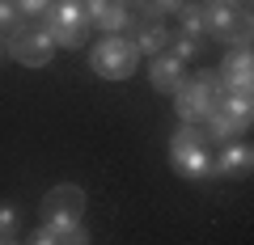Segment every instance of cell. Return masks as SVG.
Returning <instances> with one entry per match:
<instances>
[{
	"instance_id": "1",
	"label": "cell",
	"mask_w": 254,
	"mask_h": 245,
	"mask_svg": "<svg viewBox=\"0 0 254 245\" xmlns=\"http://www.w3.org/2000/svg\"><path fill=\"white\" fill-rule=\"evenodd\" d=\"M170 169L187 182H208L212 178V144L199 123H182L170 136Z\"/></svg>"
},
{
	"instance_id": "2",
	"label": "cell",
	"mask_w": 254,
	"mask_h": 245,
	"mask_svg": "<svg viewBox=\"0 0 254 245\" xmlns=\"http://www.w3.org/2000/svg\"><path fill=\"white\" fill-rule=\"evenodd\" d=\"M199 9H203V38H216L225 47H250L254 43L250 9H237L229 0H199Z\"/></svg>"
},
{
	"instance_id": "3",
	"label": "cell",
	"mask_w": 254,
	"mask_h": 245,
	"mask_svg": "<svg viewBox=\"0 0 254 245\" xmlns=\"http://www.w3.org/2000/svg\"><path fill=\"white\" fill-rule=\"evenodd\" d=\"M85 59H89V72L102 76V81H127V76H136L144 55L136 51V43L127 34H102Z\"/></svg>"
},
{
	"instance_id": "4",
	"label": "cell",
	"mask_w": 254,
	"mask_h": 245,
	"mask_svg": "<svg viewBox=\"0 0 254 245\" xmlns=\"http://www.w3.org/2000/svg\"><path fill=\"white\" fill-rule=\"evenodd\" d=\"M216 76H212V68H195V72H187L178 81V89L170 93L174 98V114H178V123H208V114L216 110Z\"/></svg>"
},
{
	"instance_id": "5",
	"label": "cell",
	"mask_w": 254,
	"mask_h": 245,
	"mask_svg": "<svg viewBox=\"0 0 254 245\" xmlns=\"http://www.w3.org/2000/svg\"><path fill=\"white\" fill-rule=\"evenodd\" d=\"M43 26H47V34H51V43L60 51H85L89 38H93V26L85 17L81 0H51L47 13H43Z\"/></svg>"
},
{
	"instance_id": "6",
	"label": "cell",
	"mask_w": 254,
	"mask_h": 245,
	"mask_svg": "<svg viewBox=\"0 0 254 245\" xmlns=\"http://www.w3.org/2000/svg\"><path fill=\"white\" fill-rule=\"evenodd\" d=\"M85 216V186L76 182H55L51 191L43 195V207H38V224L51 228V233H68L76 228Z\"/></svg>"
},
{
	"instance_id": "7",
	"label": "cell",
	"mask_w": 254,
	"mask_h": 245,
	"mask_svg": "<svg viewBox=\"0 0 254 245\" xmlns=\"http://www.w3.org/2000/svg\"><path fill=\"white\" fill-rule=\"evenodd\" d=\"M55 51H60V47L51 43V34H47L43 21H17V30L4 38V55L17 59L21 68H47L55 59Z\"/></svg>"
},
{
	"instance_id": "8",
	"label": "cell",
	"mask_w": 254,
	"mask_h": 245,
	"mask_svg": "<svg viewBox=\"0 0 254 245\" xmlns=\"http://www.w3.org/2000/svg\"><path fill=\"white\" fill-rule=\"evenodd\" d=\"M220 93H254V55L250 47H229V55L212 68Z\"/></svg>"
},
{
	"instance_id": "9",
	"label": "cell",
	"mask_w": 254,
	"mask_h": 245,
	"mask_svg": "<svg viewBox=\"0 0 254 245\" xmlns=\"http://www.w3.org/2000/svg\"><path fill=\"white\" fill-rule=\"evenodd\" d=\"M81 9L98 34H127V26L136 17L127 0H81Z\"/></svg>"
},
{
	"instance_id": "10",
	"label": "cell",
	"mask_w": 254,
	"mask_h": 245,
	"mask_svg": "<svg viewBox=\"0 0 254 245\" xmlns=\"http://www.w3.org/2000/svg\"><path fill=\"white\" fill-rule=\"evenodd\" d=\"M250 169H254L250 140H233L220 152H212V178H250Z\"/></svg>"
},
{
	"instance_id": "11",
	"label": "cell",
	"mask_w": 254,
	"mask_h": 245,
	"mask_svg": "<svg viewBox=\"0 0 254 245\" xmlns=\"http://www.w3.org/2000/svg\"><path fill=\"white\" fill-rule=\"evenodd\" d=\"M170 21H148V17H131V26H127V38L136 43L140 55H161L170 51Z\"/></svg>"
},
{
	"instance_id": "12",
	"label": "cell",
	"mask_w": 254,
	"mask_h": 245,
	"mask_svg": "<svg viewBox=\"0 0 254 245\" xmlns=\"http://www.w3.org/2000/svg\"><path fill=\"white\" fill-rule=\"evenodd\" d=\"M187 76V64H182L174 51H161V55H148V85L157 93H174L178 81Z\"/></svg>"
},
{
	"instance_id": "13",
	"label": "cell",
	"mask_w": 254,
	"mask_h": 245,
	"mask_svg": "<svg viewBox=\"0 0 254 245\" xmlns=\"http://www.w3.org/2000/svg\"><path fill=\"white\" fill-rule=\"evenodd\" d=\"M246 131H250V127H242V123L225 118L220 110H212L208 123H203V136H208L212 148H225V144H233V140H246Z\"/></svg>"
},
{
	"instance_id": "14",
	"label": "cell",
	"mask_w": 254,
	"mask_h": 245,
	"mask_svg": "<svg viewBox=\"0 0 254 245\" xmlns=\"http://www.w3.org/2000/svg\"><path fill=\"white\" fill-rule=\"evenodd\" d=\"M216 110L242 127L254 123V93H216Z\"/></svg>"
},
{
	"instance_id": "15",
	"label": "cell",
	"mask_w": 254,
	"mask_h": 245,
	"mask_svg": "<svg viewBox=\"0 0 254 245\" xmlns=\"http://www.w3.org/2000/svg\"><path fill=\"white\" fill-rule=\"evenodd\" d=\"M178 30L174 34H190V38H203V9H199V0H187L178 13Z\"/></svg>"
},
{
	"instance_id": "16",
	"label": "cell",
	"mask_w": 254,
	"mask_h": 245,
	"mask_svg": "<svg viewBox=\"0 0 254 245\" xmlns=\"http://www.w3.org/2000/svg\"><path fill=\"white\" fill-rule=\"evenodd\" d=\"M170 51L178 55L182 64H190V59H199V55H208V38H190V34H170Z\"/></svg>"
},
{
	"instance_id": "17",
	"label": "cell",
	"mask_w": 254,
	"mask_h": 245,
	"mask_svg": "<svg viewBox=\"0 0 254 245\" xmlns=\"http://www.w3.org/2000/svg\"><path fill=\"white\" fill-rule=\"evenodd\" d=\"M182 4H187V0H144L136 17H148V21H170L174 13L182 9Z\"/></svg>"
},
{
	"instance_id": "18",
	"label": "cell",
	"mask_w": 254,
	"mask_h": 245,
	"mask_svg": "<svg viewBox=\"0 0 254 245\" xmlns=\"http://www.w3.org/2000/svg\"><path fill=\"white\" fill-rule=\"evenodd\" d=\"M17 21H26V17L13 9V0H0V38H9L17 30Z\"/></svg>"
},
{
	"instance_id": "19",
	"label": "cell",
	"mask_w": 254,
	"mask_h": 245,
	"mask_svg": "<svg viewBox=\"0 0 254 245\" xmlns=\"http://www.w3.org/2000/svg\"><path fill=\"white\" fill-rule=\"evenodd\" d=\"M17 224H21V211L13 203H0V237H17Z\"/></svg>"
},
{
	"instance_id": "20",
	"label": "cell",
	"mask_w": 254,
	"mask_h": 245,
	"mask_svg": "<svg viewBox=\"0 0 254 245\" xmlns=\"http://www.w3.org/2000/svg\"><path fill=\"white\" fill-rule=\"evenodd\" d=\"M47 4H51V0H13V9H17L21 17H43Z\"/></svg>"
},
{
	"instance_id": "21",
	"label": "cell",
	"mask_w": 254,
	"mask_h": 245,
	"mask_svg": "<svg viewBox=\"0 0 254 245\" xmlns=\"http://www.w3.org/2000/svg\"><path fill=\"white\" fill-rule=\"evenodd\" d=\"M26 245H64V237H60V233H51V228H43V224H38L34 233L26 237Z\"/></svg>"
},
{
	"instance_id": "22",
	"label": "cell",
	"mask_w": 254,
	"mask_h": 245,
	"mask_svg": "<svg viewBox=\"0 0 254 245\" xmlns=\"http://www.w3.org/2000/svg\"><path fill=\"white\" fill-rule=\"evenodd\" d=\"M64 237V245H93V237L85 233V224H76V228H68V233H60Z\"/></svg>"
},
{
	"instance_id": "23",
	"label": "cell",
	"mask_w": 254,
	"mask_h": 245,
	"mask_svg": "<svg viewBox=\"0 0 254 245\" xmlns=\"http://www.w3.org/2000/svg\"><path fill=\"white\" fill-rule=\"evenodd\" d=\"M0 245H26V241H17V237H0Z\"/></svg>"
},
{
	"instance_id": "24",
	"label": "cell",
	"mask_w": 254,
	"mask_h": 245,
	"mask_svg": "<svg viewBox=\"0 0 254 245\" xmlns=\"http://www.w3.org/2000/svg\"><path fill=\"white\" fill-rule=\"evenodd\" d=\"M229 4H237V9H250V0H229Z\"/></svg>"
},
{
	"instance_id": "25",
	"label": "cell",
	"mask_w": 254,
	"mask_h": 245,
	"mask_svg": "<svg viewBox=\"0 0 254 245\" xmlns=\"http://www.w3.org/2000/svg\"><path fill=\"white\" fill-rule=\"evenodd\" d=\"M127 4H131V9H140V4H144V0H127Z\"/></svg>"
},
{
	"instance_id": "26",
	"label": "cell",
	"mask_w": 254,
	"mask_h": 245,
	"mask_svg": "<svg viewBox=\"0 0 254 245\" xmlns=\"http://www.w3.org/2000/svg\"><path fill=\"white\" fill-rule=\"evenodd\" d=\"M0 59H4V38H0Z\"/></svg>"
}]
</instances>
